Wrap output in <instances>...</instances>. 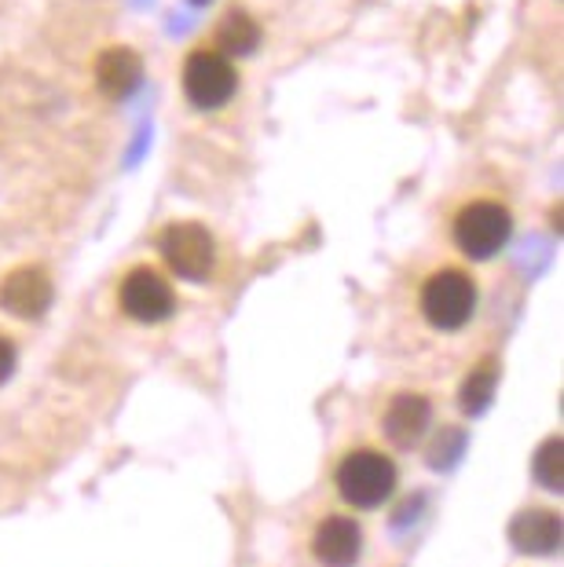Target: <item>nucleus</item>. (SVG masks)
<instances>
[{
  "label": "nucleus",
  "mask_w": 564,
  "mask_h": 567,
  "mask_svg": "<svg viewBox=\"0 0 564 567\" xmlns=\"http://www.w3.org/2000/svg\"><path fill=\"white\" fill-rule=\"evenodd\" d=\"M11 373H16V344L8 337H0V384H4Z\"/></svg>",
  "instance_id": "2eb2a0df"
},
{
  "label": "nucleus",
  "mask_w": 564,
  "mask_h": 567,
  "mask_svg": "<svg viewBox=\"0 0 564 567\" xmlns=\"http://www.w3.org/2000/svg\"><path fill=\"white\" fill-rule=\"evenodd\" d=\"M162 260L170 264V271L180 275L187 282H202L213 275V264H217V243L202 224H170L162 231Z\"/></svg>",
  "instance_id": "20e7f679"
},
{
  "label": "nucleus",
  "mask_w": 564,
  "mask_h": 567,
  "mask_svg": "<svg viewBox=\"0 0 564 567\" xmlns=\"http://www.w3.org/2000/svg\"><path fill=\"white\" fill-rule=\"evenodd\" d=\"M429 417H433V406H429L425 395H414V392L396 395L386 410V436L396 446H414L425 436Z\"/></svg>",
  "instance_id": "9d476101"
},
{
  "label": "nucleus",
  "mask_w": 564,
  "mask_h": 567,
  "mask_svg": "<svg viewBox=\"0 0 564 567\" xmlns=\"http://www.w3.org/2000/svg\"><path fill=\"white\" fill-rule=\"evenodd\" d=\"M143 81V59L132 52V48H106V52L95 59V84L106 100H125L140 89Z\"/></svg>",
  "instance_id": "1a4fd4ad"
},
{
  "label": "nucleus",
  "mask_w": 564,
  "mask_h": 567,
  "mask_svg": "<svg viewBox=\"0 0 564 567\" xmlns=\"http://www.w3.org/2000/svg\"><path fill=\"white\" fill-rule=\"evenodd\" d=\"M359 549H363V530L352 516H327L311 538V553L322 567H352Z\"/></svg>",
  "instance_id": "6e6552de"
},
{
  "label": "nucleus",
  "mask_w": 564,
  "mask_h": 567,
  "mask_svg": "<svg viewBox=\"0 0 564 567\" xmlns=\"http://www.w3.org/2000/svg\"><path fill=\"white\" fill-rule=\"evenodd\" d=\"M476 311V282L465 271H437L422 289V316L437 330H462Z\"/></svg>",
  "instance_id": "7ed1b4c3"
},
{
  "label": "nucleus",
  "mask_w": 564,
  "mask_h": 567,
  "mask_svg": "<svg viewBox=\"0 0 564 567\" xmlns=\"http://www.w3.org/2000/svg\"><path fill=\"white\" fill-rule=\"evenodd\" d=\"M495 381H499V373L491 363L476 367L473 373H465V384H462V410L465 414H484V410L491 406V400H495Z\"/></svg>",
  "instance_id": "ddd939ff"
},
{
  "label": "nucleus",
  "mask_w": 564,
  "mask_h": 567,
  "mask_svg": "<svg viewBox=\"0 0 564 567\" xmlns=\"http://www.w3.org/2000/svg\"><path fill=\"white\" fill-rule=\"evenodd\" d=\"M532 468H535L539 484H543L546 491L561 494V487H564V440L554 436V440H546L543 446H539Z\"/></svg>",
  "instance_id": "4468645a"
},
{
  "label": "nucleus",
  "mask_w": 564,
  "mask_h": 567,
  "mask_svg": "<svg viewBox=\"0 0 564 567\" xmlns=\"http://www.w3.org/2000/svg\"><path fill=\"white\" fill-rule=\"evenodd\" d=\"M338 491L345 502L359 505V509H378L396 491L392 457L378 451H352L338 468Z\"/></svg>",
  "instance_id": "f03ea898"
},
{
  "label": "nucleus",
  "mask_w": 564,
  "mask_h": 567,
  "mask_svg": "<svg viewBox=\"0 0 564 567\" xmlns=\"http://www.w3.org/2000/svg\"><path fill=\"white\" fill-rule=\"evenodd\" d=\"M117 300H122V311L129 319L147 322V326L165 322L176 311V297H173L170 282L151 268L129 271L122 279V289H117Z\"/></svg>",
  "instance_id": "423d86ee"
},
{
  "label": "nucleus",
  "mask_w": 564,
  "mask_h": 567,
  "mask_svg": "<svg viewBox=\"0 0 564 567\" xmlns=\"http://www.w3.org/2000/svg\"><path fill=\"white\" fill-rule=\"evenodd\" d=\"M52 279L41 268H16L0 282V308L19 319H41L52 305Z\"/></svg>",
  "instance_id": "0eeeda50"
},
{
  "label": "nucleus",
  "mask_w": 564,
  "mask_h": 567,
  "mask_svg": "<svg viewBox=\"0 0 564 567\" xmlns=\"http://www.w3.org/2000/svg\"><path fill=\"white\" fill-rule=\"evenodd\" d=\"M513 235V216L499 202H473L454 216V243L470 260H491L506 249Z\"/></svg>",
  "instance_id": "f257e3e1"
},
{
  "label": "nucleus",
  "mask_w": 564,
  "mask_h": 567,
  "mask_svg": "<svg viewBox=\"0 0 564 567\" xmlns=\"http://www.w3.org/2000/svg\"><path fill=\"white\" fill-rule=\"evenodd\" d=\"M510 538L521 553L546 557V553L561 549V516L550 509H527L510 524Z\"/></svg>",
  "instance_id": "9b49d317"
},
{
  "label": "nucleus",
  "mask_w": 564,
  "mask_h": 567,
  "mask_svg": "<svg viewBox=\"0 0 564 567\" xmlns=\"http://www.w3.org/2000/svg\"><path fill=\"white\" fill-rule=\"evenodd\" d=\"M238 89V70L224 52H191L184 63V95L198 111H221Z\"/></svg>",
  "instance_id": "39448f33"
},
{
  "label": "nucleus",
  "mask_w": 564,
  "mask_h": 567,
  "mask_svg": "<svg viewBox=\"0 0 564 567\" xmlns=\"http://www.w3.org/2000/svg\"><path fill=\"white\" fill-rule=\"evenodd\" d=\"M217 44L227 59H238V55H249L257 52L260 44V27L254 22V16H246V11H227L217 27Z\"/></svg>",
  "instance_id": "f8f14e48"
}]
</instances>
